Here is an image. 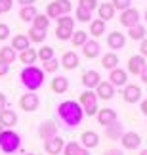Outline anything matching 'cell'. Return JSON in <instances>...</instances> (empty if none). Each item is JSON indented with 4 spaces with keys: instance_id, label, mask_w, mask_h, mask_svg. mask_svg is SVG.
Here are the masks:
<instances>
[{
    "instance_id": "29",
    "label": "cell",
    "mask_w": 147,
    "mask_h": 155,
    "mask_svg": "<svg viewBox=\"0 0 147 155\" xmlns=\"http://www.w3.org/2000/svg\"><path fill=\"white\" fill-rule=\"evenodd\" d=\"M145 35H147V31H145V27L142 25V23H138V25L128 29V37H130L132 40H143Z\"/></svg>"
},
{
    "instance_id": "22",
    "label": "cell",
    "mask_w": 147,
    "mask_h": 155,
    "mask_svg": "<svg viewBox=\"0 0 147 155\" xmlns=\"http://www.w3.org/2000/svg\"><path fill=\"white\" fill-rule=\"evenodd\" d=\"M145 65H147V63H145V58H143V56H132L130 59H128V73L139 75Z\"/></svg>"
},
{
    "instance_id": "35",
    "label": "cell",
    "mask_w": 147,
    "mask_h": 155,
    "mask_svg": "<svg viewBox=\"0 0 147 155\" xmlns=\"http://www.w3.org/2000/svg\"><path fill=\"white\" fill-rule=\"evenodd\" d=\"M37 56H38V59L40 61H48V59H52L54 58V48L52 46H42L40 50H37Z\"/></svg>"
},
{
    "instance_id": "34",
    "label": "cell",
    "mask_w": 147,
    "mask_h": 155,
    "mask_svg": "<svg viewBox=\"0 0 147 155\" xmlns=\"http://www.w3.org/2000/svg\"><path fill=\"white\" fill-rule=\"evenodd\" d=\"M29 40L31 42H44L46 40V31H40V29H34V27H31L29 29Z\"/></svg>"
},
{
    "instance_id": "26",
    "label": "cell",
    "mask_w": 147,
    "mask_h": 155,
    "mask_svg": "<svg viewBox=\"0 0 147 155\" xmlns=\"http://www.w3.org/2000/svg\"><path fill=\"white\" fill-rule=\"evenodd\" d=\"M38 15V12H37V6H23V8L19 10V19L21 21H33L34 17Z\"/></svg>"
},
{
    "instance_id": "8",
    "label": "cell",
    "mask_w": 147,
    "mask_h": 155,
    "mask_svg": "<svg viewBox=\"0 0 147 155\" xmlns=\"http://www.w3.org/2000/svg\"><path fill=\"white\" fill-rule=\"evenodd\" d=\"M122 98H124L126 104H136L142 100V88L138 84H126L124 90H122Z\"/></svg>"
},
{
    "instance_id": "50",
    "label": "cell",
    "mask_w": 147,
    "mask_h": 155,
    "mask_svg": "<svg viewBox=\"0 0 147 155\" xmlns=\"http://www.w3.org/2000/svg\"><path fill=\"white\" fill-rule=\"evenodd\" d=\"M34 2L37 0H17V4H21V8L23 6H34Z\"/></svg>"
},
{
    "instance_id": "40",
    "label": "cell",
    "mask_w": 147,
    "mask_h": 155,
    "mask_svg": "<svg viewBox=\"0 0 147 155\" xmlns=\"http://www.w3.org/2000/svg\"><path fill=\"white\" fill-rule=\"evenodd\" d=\"M80 144H78V142H69V144H65V147H63V153H65V155H76V153H78L80 151Z\"/></svg>"
},
{
    "instance_id": "17",
    "label": "cell",
    "mask_w": 147,
    "mask_h": 155,
    "mask_svg": "<svg viewBox=\"0 0 147 155\" xmlns=\"http://www.w3.org/2000/svg\"><path fill=\"white\" fill-rule=\"evenodd\" d=\"M0 124H2L4 128H11L17 124V113L14 109H10V107H6L4 111H0Z\"/></svg>"
},
{
    "instance_id": "13",
    "label": "cell",
    "mask_w": 147,
    "mask_h": 155,
    "mask_svg": "<svg viewBox=\"0 0 147 155\" xmlns=\"http://www.w3.org/2000/svg\"><path fill=\"white\" fill-rule=\"evenodd\" d=\"M126 81H128V73H126L124 69H120V67H117V69H113V71L109 73V82H111L115 88H117V86H119V88L122 86V88H124V86H126Z\"/></svg>"
},
{
    "instance_id": "9",
    "label": "cell",
    "mask_w": 147,
    "mask_h": 155,
    "mask_svg": "<svg viewBox=\"0 0 147 155\" xmlns=\"http://www.w3.org/2000/svg\"><path fill=\"white\" fill-rule=\"evenodd\" d=\"M38 136L42 138L44 142L54 138V136H57V124L54 121H42L38 127Z\"/></svg>"
},
{
    "instance_id": "41",
    "label": "cell",
    "mask_w": 147,
    "mask_h": 155,
    "mask_svg": "<svg viewBox=\"0 0 147 155\" xmlns=\"http://www.w3.org/2000/svg\"><path fill=\"white\" fill-rule=\"evenodd\" d=\"M111 4H113L115 10H120V12L132 8V0H111Z\"/></svg>"
},
{
    "instance_id": "49",
    "label": "cell",
    "mask_w": 147,
    "mask_h": 155,
    "mask_svg": "<svg viewBox=\"0 0 147 155\" xmlns=\"http://www.w3.org/2000/svg\"><path fill=\"white\" fill-rule=\"evenodd\" d=\"M139 56H143V58H147V38H143L142 40V46H139Z\"/></svg>"
},
{
    "instance_id": "21",
    "label": "cell",
    "mask_w": 147,
    "mask_h": 155,
    "mask_svg": "<svg viewBox=\"0 0 147 155\" xmlns=\"http://www.w3.org/2000/svg\"><path fill=\"white\" fill-rule=\"evenodd\" d=\"M61 65L65 69H69V71H73V69H76L80 65V58L76 56V52H65L61 56Z\"/></svg>"
},
{
    "instance_id": "19",
    "label": "cell",
    "mask_w": 147,
    "mask_h": 155,
    "mask_svg": "<svg viewBox=\"0 0 147 155\" xmlns=\"http://www.w3.org/2000/svg\"><path fill=\"white\" fill-rule=\"evenodd\" d=\"M122 134H124V124L120 121H115V123H111L109 127H105V136H107L109 140H120Z\"/></svg>"
},
{
    "instance_id": "1",
    "label": "cell",
    "mask_w": 147,
    "mask_h": 155,
    "mask_svg": "<svg viewBox=\"0 0 147 155\" xmlns=\"http://www.w3.org/2000/svg\"><path fill=\"white\" fill-rule=\"evenodd\" d=\"M57 117L61 119V123L65 124L67 128L78 127L84 119V113H82V107L78 105V102H73V100H65L57 105Z\"/></svg>"
},
{
    "instance_id": "27",
    "label": "cell",
    "mask_w": 147,
    "mask_h": 155,
    "mask_svg": "<svg viewBox=\"0 0 147 155\" xmlns=\"http://www.w3.org/2000/svg\"><path fill=\"white\" fill-rule=\"evenodd\" d=\"M37 59H38V56H37V50L34 48H27L19 54V61L25 63V65H34Z\"/></svg>"
},
{
    "instance_id": "39",
    "label": "cell",
    "mask_w": 147,
    "mask_h": 155,
    "mask_svg": "<svg viewBox=\"0 0 147 155\" xmlns=\"http://www.w3.org/2000/svg\"><path fill=\"white\" fill-rule=\"evenodd\" d=\"M57 27L75 29V19H73L71 15H61V17H57Z\"/></svg>"
},
{
    "instance_id": "15",
    "label": "cell",
    "mask_w": 147,
    "mask_h": 155,
    "mask_svg": "<svg viewBox=\"0 0 147 155\" xmlns=\"http://www.w3.org/2000/svg\"><path fill=\"white\" fill-rule=\"evenodd\" d=\"M96 117H97V123L101 124V127H109L111 123L119 121V119H117V111H115V109H111V107H105V109L97 111V113H96Z\"/></svg>"
},
{
    "instance_id": "5",
    "label": "cell",
    "mask_w": 147,
    "mask_h": 155,
    "mask_svg": "<svg viewBox=\"0 0 147 155\" xmlns=\"http://www.w3.org/2000/svg\"><path fill=\"white\" fill-rule=\"evenodd\" d=\"M38 105H40V98L37 96V92H27V94H23L21 100H19V107L27 113L37 111Z\"/></svg>"
},
{
    "instance_id": "14",
    "label": "cell",
    "mask_w": 147,
    "mask_h": 155,
    "mask_svg": "<svg viewBox=\"0 0 147 155\" xmlns=\"http://www.w3.org/2000/svg\"><path fill=\"white\" fill-rule=\"evenodd\" d=\"M99 82H101V75H99L97 71H94V69L86 71V73L82 75V84H84L86 90H94Z\"/></svg>"
},
{
    "instance_id": "16",
    "label": "cell",
    "mask_w": 147,
    "mask_h": 155,
    "mask_svg": "<svg viewBox=\"0 0 147 155\" xmlns=\"http://www.w3.org/2000/svg\"><path fill=\"white\" fill-rule=\"evenodd\" d=\"M96 96L101 98V100H111V98L115 96V86L111 84L109 81H101L96 86Z\"/></svg>"
},
{
    "instance_id": "30",
    "label": "cell",
    "mask_w": 147,
    "mask_h": 155,
    "mask_svg": "<svg viewBox=\"0 0 147 155\" xmlns=\"http://www.w3.org/2000/svg\"><path fill=\"white\" fill-rule=\"evenodd\" d=\"M90 35H94V37H101V35H105V21L92 19L90 21Z\"/></svg>"
},
{
    "instance_id": "3",
    "label": "cell",
    "mask_w": 147,
    "mask_h": 155,
    "mask_svg": "<svg viewBox=\"0 0 147 155\" xmlns=\"http://www.w3.org/2000/svg\"><path fill=\"white\" fill-rule=\"evenodd\" d=\"M0 150L6 155H14L15 151L21 150V136L14 132L11 128H4L0 132Z\"/></svg>"
},
{
    "instance_id": "42",
    "label": "cell",
    "mask_w": 147,
    "mask_h": 155,
    "mask_svg": "<svg viewBox=\"0 0 147 155\" xmlns=\"http://www.w3.org/2000/svg\"><path fill=\"white\" fill-rule=\"evenodd\" d=\"M97 0H78V6H82V8H86V10H90V12H94V10H97Z\"/></svg>"
},
{
    "instance_id": "28",
    "label": "cell",
    "mask_w": 147,
    "mask_h": 155,
    "mask_svg": "<svg viewBox=\"0 0 147 155\" xmlns=\"http://www.w3.org/2000/svg\"><path fill=\"white\" fill-rule=\"evenodd\" d=\"M17 59L15 56V50L11 48V46H4V48H0V61H4V63H14Z\"/></svg>"
},
{
    "instance_id": "7",
    "label": "cell",
    "mask_w": 147,
    "mask_h": 155,
    "mask_svg": "<svg viewBox=\"0 0 147 155\" xmlns=\"http://www.w3.org/2000/svg\"><path fill=\"white\" fill-rule=\"evenodd\" d=\"M120 144L124 150H138L142 146V136L138 132H124L120 136Z\"/></svg>"
},
{
    "instance_id": "43",
    "label": "cell",
    "mask_w": 147,
    "mask_h": 155,
    "mask_svg": "<svg viewBox=\"0 0 147 155\" xmlns=\"http://www.w3.org/2000/svg\"><path fill=\"white\" fill-rule=\"evenodd\" d=\"M57 4H59V10H61V15H69V12L73 10V6L69 0H57Z\"/></svg>"
},
{
    "instance_id": "58",
    "label": "cell",
    "mask_w": 147,
    "mask_h": 155,
    "mask_svg": "<svg viewBox=\"0 0 147 155\" xmlns=\"http://www.w3.org/2000/svg\"><path fill=\"white\" fill-rule=\"evenodd\" d=\"M0 14H2V12H0Z\"/></svg>"
},
{
    "instance_id": "53",
    "label": "cell",
    "mask_w": 147,
    "mask_h": 155,
    "mask_svg": "<svg viewBox=\"0 0 147 155\" xmlns=\"http://www.w3.org/2000/svg\"><path fill=\"white\" fill-rule=\"evenodd\" d=\"M76 155H90V150H84V147H80V151Z\"/></svg>"
},
{
    "instance_id": "23",
    "label": "cell",
    "mask_w": 147,
    "mask_h": 155,
    "mask_svg": "<svg viewBox=\"0 0 147 155\" xmlns=\"http://www.w3.org/2000/svg\"><path fill=\"white\" fill-rule=\"evenodd\" d=\"M52 90H54L56 94H63L69 90V79L67 77H54L52 79Z\"/></svg>"
},
{
    "instance_id": "6",
    "label": "cell",
    "mask_w": 147,
    "mask_h": 155,
    "mask_svg": "<svg viewBox=\"0 0 147 155\" xmlns=\"http://www.w3.org/2000/svg\"><path fill=\"white\" fill-rule=\"evenodd\" d=\"M120 25H124V27H134V25H138L139 23V12L136 8H128L124 12H120Z\"/></svg>"
},
{
    "instance_id": "45",
    "label": "cell",
    "mask_w": 147,
    "mask_h": 155,
    "mask_svg": "<svg viewBox=\"0 0 147 155\" xmlns=\"http://www.w3.org/2000/svg\"><path fill=\"white\" fill-rule=\"evenodd\" d=\"M10 35H11L10 33V27L6 25V23H0V40H6Z\"/></svg>"
},
{
    "instance_id": "55",
    "label": "cell",
    "mask_w": 147,
    "mask_h": 155,
    "mask_svg": "<svg viewBox=\"0 0 147 155\" xmlns=\"http://www.w3.org/2000/svg\"><path fill=\"white\" fill-rule=\"evenodd\" d=\"M143 19H145V23H147V10H145V14H143Z\"/></svg>"
},
{
    "instance_id": "57",
    "label": "cell",
    "mask_w": 147,
    "mask_h": 155,
    "mask_svg": "<svg viewBox=\"0 0 147 155\" xmlns=\"http://www.w3.org/2000/svg\"><path fill=\"white\" fill-rule=\"evenodd\" d=\"M23 155H34V153H23Z\"/></svg>"
},
{
    "instance_id": "4",
    "label": "cell",
    "mask_w": 147,
    "mask_h": 155,
    "mask_svg": "<svg viewBox=\"0 0 147 155\" xmlns=\"http://www.w3.org/2000/svg\"><path fill=\"white\" fill-rule=\"evenodd\" d=\"M78 105L82 107V113H84V115H88V117L96 115V113L99 111L97 109V96H96V92H94V90H84L80 94Z\"/></svg>"
},
{
    "instance_id": "54",
    "label": "cell",
    "mask_w": 147,
    "mask_h": 155,
    "mask_svg": "<svg viewBox=\"0 0 147 155\" xmlns=\"http://www.w3.org/2000/svg\"><path fill=\"white\" fill-rule=\"evenodd\" d=\"M139 155H147V150H142V151H139Z\"/></svg>"
},
{
    "instance_id": "2",
    "label": "cell",
    "mask_w": 147,
    "mask_h": 155,
    "mask_svg": "<svg viewBox=\"0 0 147 155\" xmlns=\"http://www.w3.org/2000/svg\"><path fill=\"white\" fill-rule=\"evenodd\" d=\"M21 84L27 88V92H37L38 88H42L44 84V71L34 67V65H27L19 75Z\"/></svg>"
},
{
    "instance_id": "37",
    "label": "cell",
    "mask_w": 147,
    "mask_h": 155,
    "mask_svg": "<svg viewBox=\"0 0 147 155\" xmlns=\"http://www.w3.org/2000/svg\"><path fill=\"white\" fill-rule=\"evenodd\" d=\"M57 69H59V59H56V58H52V59H48V61L42 63L44 73H56Z\"/></svg>"
},
{
    "instance_id": "20",
    "label": "cell",
    "mask_w": 147,
    "mask_h": 155,
    "mask_svg": "<svg viewBox=\"0 0 147 155\" xmlns=\"http://www.w3.org/2000/svg\"><path fill=\"white\" fill-rule=\"evenodd\" d=\"M115 8H113V4L111 2H103V4H97V19H101V21H105L107 23L109 19H113L115 17Z\"/></svg>"
},
{
    "instance_id": "38",
    "label": "cell",
    "mask_w": 147,
    "mask_h": 155,
    "mask_svg": "<svg viewBox=\"0 0 147 155\" xmlns=\"http://www.w3.org/2000/svg\"><path fill=\"white\" fill-rule=\"evenodd\" d=\"M56 37H57V40H71V37H73V29L57 27V29H56Z\"/></svg>"
},
{
    "instance_id": "32",
    "label": "cell",
    "mask_w": 147,
    "mask_h": 155,
    "mask_svg": "<svg viewBox=\"0 0 147 155\" xmlns=\"http://www.w3.org/2000/svg\"><path fill=\"white\" fill-rule=\"evenodd\" d=\"M46 17L52 21V19H57V17H61V10H59V4H57V0L48 4V8H46Z\"/></svg>"
},
{
    "instance_id": "56",
    "label": "cell",
    "mask_w": 147,
    "mask_h": 155,
    "mask_svg": "<svg viewBox=\"0 0 147 155\" xmlns=\"http://www.w3.org/2000/svg\"><path fill=\"white\" fill-rule=\"evenodd\" d=\"M2 130H4V127H2V124H0V132H2Z\"/></svg>"
},
{
    "instance_id": "33",
    "label": "cell",
    "mask_w": 147,
    "mask_h": 155,
    "mask_svg": "<svg viewBox=\"0 0 147 155\" xmlns=\"http://www.w3.org/2000/svg\"><path fill=\"white\" fill-rule=\"evenodd\" d=\"M75 17H76V21H80V23H88V21L92 19V12L86 10V8H82V6H76Z\"/></svg>"
},
{
    "instance_id": "31",
    "label": "cell",
    "mask_w": 147,
    "mask_h": 155,
    "mask_svg": "<svg viewBox=\"0 0 147 155\" xmlns=\"http://www.w3.org/2000/svg\"><path fill=\"white\" fill-rule=\"evenodd\" d=\"M33 27H34V29H40V31H48L50 19L46 17V14H38V15L33 19Z\"/></svg>"
},
{
    "instance_id": "51",
    "label": "cell",
    "mask_w": 147,
    "mask_h": 155,
    "mask_svg": "<svg viewBox=\"0 0 147 155\" xmlns=\"http://www.w3.org/2000/svg\"><path fill=\"white\" fill-rule=\"evenodd\" d=\"M139 109H142L143 115H147V100H142V104H139Z\"/></svg>"
},
{
    "instance_id": "48",
    "label": "cell",
    "mask_w": 147,
    "mask_h": 155,
    "mask_svg": "<svg viewBox=\"0 0 147 155\" xmlns=\"http://www.w3.org/2000/svg\"><path fill=\"white\" fill-rule=\"evenodd\" d=\"M103 155H124V153H122V150H119V147H111V150H107Z\"/></svg>"
},
{
    "instance_id": "11",
    "label": "cell",
    "mask_w": 147,
    "mask_h": 155,
    "mask_svg": "<svg viewBox=\"0 0 147 155\" xmlns=\"http://www.w3.org/2000/svg\"><path fill=\"white\" fill-rule=\"evenodd\" d=\"M78 144L84 147V150H92V147H96L99 144V134L94 132V130H84V132L80 134V142Z\"/></svg>"
},
{
    "instance_id": "44",
    "label": "cell",
    "mask_w": 147,
    "mask_h": 155,
    "mask_svg": "<svg viewBox=\"0 0 147 155\" xmlns=\"http://www.w3.org/2000/svg\"><path fill=\"white\" fill-rule=\"evenodd\" d=\"M11 8H14V0H0V12H10Z\"/></svg>"
},
{
    "instance_id": "36",
    "label": "cell",
    "mask_w": 147,
    "mask_h": 155,
    "mask_svg": "<svg viewBox=\"0 0 147 155\" xmlns=\"http://www.w3.org/2000/svg\"><path fill=\"white\" fill-rule=\"evenodd\" d=\"M88 40V33L86 31H75L71 37V42L75 46H84V42Z\"/></svg>"
},
{
    "instance_id": "18",
    "label": "cell",
    "mask_w": 147,
    "mask_h": 155,
    "mask_svg": "<svg viewBox=\"0 0 147 155\" xmlns=\"http://www.w3.org/2000/svg\"><path fill=\"white\" fill-rule=\"evenodd\" d=\"M99 50H101V46H99V42H97L96 38L86 40L84 46H82V54H84L88 59H96L99 56Z\"/></svg>"
},
{
    "instance_id": "10",
    "label": "cell",
    "mask_w": 147,
    "mask_h": 155,
    "mask_svg": "<svg viewBox=\"0 0 147 155\" xmlns=\"http://www.w3.org/2000/svg\"><path fill=\"white\" fill-rule=\"evenodd\" d=\"M63 147H65V142H63V138H59V136H54V138L44 142V151L50 153V155H59L63 151Z\"/></svg>"
},
{
    "instance_id": "12",
    "label": "cell",
    "mask_w": 147,
    "mask_h": 155,
    "mask_svg": "<svg viewBox=\"0 0 147 155\" xmlns=\"http://www.w3.org/2000/svg\"><path fill=\"white\" fill-rule=\"evenodd\" d=\"M126 44V35H122L119 31H113L107 35V46L111 50H122Z\"/></svg>"
},
{
    "instance_id": "25",
    "label": "cell",
    "mask_w": 147,
    "mask_h": 155,
    "mask_svg": "<svg viewBox=\"0 0 147 155\" xmlns=\"http://www.w3.org/2000/svg\"><path fill=\"white\" fill-rule=\"evenodd\" d=\"M101 65H103L105 69H109V71L117 69V67H119V56H117L115 52H107L101 58Z\"/></svg>"
},
{
    "instance_id": "52",
    "label": "cell",
    "mask_w": 147,
    "mask_h": 155,
    "mask_svg": "<svg viewBox=\"0 0 147 155\" xmlns=\"http://www.w3.org/2000/svg\"><path fill=\"white\" fill-rule=\"evenodd\" d=\"M139 77H142V81H143L145 84H147V65H145V67L142 69V73H139Z\"/></svg>"
},
{
    "instance_id": "46",
    "label": "cell",
    "mask_w": 147,
    "mask_h": 155,
    "mask_svg": "<svg viewBox=\"0 0 147 155\" xmlns=\"http://www.w3.org/2000/svg\"><path fill=\"white\" fill-rule=\"evenodd\" d=\"M6 107H8V98H6V94L0 92V111H4Z\"/></svg>"
},
{
    "instance_id": "47",
    "label": "cell",
    "mask_w": 147,
    "mask_h": 155,
    "mask_svg": "<svg viewBox=\"0 0 147 155\" xmlns=\"http://www.w3.org/2000/svg\"><path fill=\"white\" fill-rule=\"evenodd\" d=\"M8 71H10V65H8V63H4V61H0V77L8 75Z\"/></svg>"
},
{
    "instance_id": "24",
    "label": "cell",
    "mask_w": 147,
    "mask_h": 155,
    "mask_svg": "<svg viewBox=\"0 0 147 155\" xmlns=\"http://www.w3.org/2000/svg\"><path fill=\"white\" fill-rule=\"evenodd\" d=\"M11 48H14V50H19V52H23V50L31 48V40H29V37H27V35H15V37H14V40H11Z\"/></svg>"
}]
</instances>
